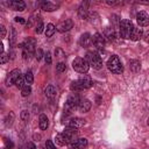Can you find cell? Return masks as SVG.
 I'll list each match as a JSON object with an SVG mask.
<instances>
[{
    "label": "cell",
    "instance_id": "f546056e",
    "mask_svg": "<svg viewBox=\"0 0 149 149\" xmlns=\"http://www.w3.org/2000/svg\"><path fill=\"white\" fill-rule=\"evenodd\" d=\"M13 121H14V114L10 112V113L6 116V119H5V125H6L7 127H9V126H12Z\"/></svg>",
    "mask_w": 149,
    "mask_h": 149
},
{
    "label": "cell",
    "instance_id": "7c38bea8",
    "mask_svg": "<svg viewBox=\"0 0 149 149\" xmlns=\"http://www.w3.org/2000/svg\"><path fill=\"white\" fill-rule=\"evenodd\" d=\"M78 16L79 19L84 20L88 16V1H83L78 7Z\"/></svg>",
    "mask_w": 149,
    "mask_h": 149
},
{
    "label": "cell",
    "instance_id": "30bf717a",
    "mask_svg": "<svg viewBox=\"0 0 149 149\" xmlns=\"http://www.w3.org/2000/svg\"><path fill=\"white\" fill-rule=\"evenodd\" d=\"M20 76H21V71H20L19 69H14V70H12V71L8 73V76L6 77V85L9 86V85L15 84L16 79H17Z\"/></svg>",
    "mask_w": 149,
    "mask_h": 149
},
{
    "label": "cell",
    "instance_id": "74e56055",
    "mask_svg": "<svg viewBox=\"0 0 149 149\" xmlns=\"http://www.w3.org/2000/svg\"><path fill=\"white\" fill-rule=\"evenodd\" d=\"M44 59H45V63H47V64H51V55H50L49 51L44 55Z\"/></svg>",
    "mask_w": 149,
    "mask_h": 149
},
{
    "label": "cell",
    "instance_id": "484cf974",
    "mask_svg": "<svg viewBox=\"0 0 149 149\" xmlns=\"http://www.w3.org/2000/svg\"><path fill=\"white\" fill-rule=\"evenodd\" d=\"M24 80L27 81L28 85L33 84V81H34V76H33V72H31L30 70L26 72V74H24Z\"/></svg>",
    "mask_w": 149,
    "mask_h": 149
},
{
    "label": "cell",
    "instance_id": "60d3db41",
    "mask_svg": "<svg viewBox=\"0 0 149 149\" xmlns=\"http://www.w3.org/2000/svg\"><path fill=\"white\" fill-rule=\"evenodd\" d=\"M3 141H5V143H6V147H7L8 149H12V148H13V146H14V144H13V142H12V141H8L7 139H5Z\"/></svg>",
    "mask_w": 149,
    "mask_h": 149
},
{
    "label": "cell",
    "instance_id": "ffe728a7",
    "mask_svg": "<svg viewBox=\"0 0 149 149\" xmlns=\"http://www.w3.org/2000/svg\"><path fill=\"white\" fill-rule=\"evenodd\" d=\"M38 125H40V128H41L42 130H44V129L48 128L49 121H48V118H47L45 114H41V115H40V118H38Z\"/></svg>",
    "mask_w": 149,
    "mask_h": 149
},
{
    "label": "cell",
    "instance_id": "f35d334b",
    "mask_svg": "<svg viewBox=\"0 0 149 149\" xmlns=\"http://www.w3.org/2000/svg\"><path fill=\"white\" fill-rule=\"evenodd\" d=\"M0 33H1V35H0V36H1V38H3V37L6 36V28H5V26H3V24H1V26H0Z\"/></svg>",
    "mask_w": 149,
    "mask_h": 149
},
{
    "label": "cell",
    "instance_id": "ba28073f",
    "mask_svg": "<svg viewBox=\"0 0 149 149\" xmlns=\"http://www.w3.org/2000/svg\"><path fill=\"white\" fill-rule=\"evenodd\" d=\"M79 102H80V98L72 93L71 95H69V98L66 99V102H65V111L66 112H71V111H74L78 106H79Z\"/></svg>",
    "mask_w": 149,
    "mask_h": 149
},
{
    "label": "cell",
    "instance_id": "603a6c76",
    "mask_svg": "<svg viewBox=\"0 0 149 149\" xmlns=\"http://www.w3.org/2000/svg\"><path fill=\"white\" fill-rule=\"evenodd\" d=\"M41 7H42V9L45 10V12H52V10L56 9V6H55L52 2H50V1H44V2H42V3H41Z\"/></svg>",
    "mask_w": 149,
    "mask_h": 149
},
{
    "label": "cell",
    "instance_id": "2e32d148",
    "mask_svg": "<svg viewBox=\"0 0 149 149\" xmlns=\"http://www.w3.org/2000/svg\"><path fill=\"white\" fill-rule=\"evenodd\" d=\"M68 125L69 127H72V128H79L85 125V120L81 118H71L68 121Z\"/></svg>",
    "mask_w": 149,
    "mask_h": 149
},
{
    "label": "cell",
    "instance_id": "3957f363",
    "mask_svg": "<svg viewBox=\"0 0 149 149\" xmlns=\"http://www.w3.org/2000/svg\"><path fill=\"white\" fill-rule=\"evenodd\" d=\"M35 45H36V41L34 38H31V37H28L24 41V43L20 45L22 48V50H23V54L22 55H23V58L24 59H29L30 56L34 55V52H35Z\"/></svg>",
    "mask_w": 149,
    "mask_h": 149
},
{
    "label": "cell",
    "instance_id": "f6af8a7d",
    "mask_svg": "<svg viewBox=\"0 0 149 149\" xmlns=\"http://www.w3.org/2000/svg\"><path fill=\"white\" fill-rule=\"evenodd\" d=\"M15 22H19V23H22V24H23L26 21H24L23 17H19V16H16V17H15Z\"/></svg>",
    "mask_w": 149,
    "mask_h": 149
},
{
    "label": "cell",
    "instance_id": "1f68e13d",
    "mask_svg": "<svg viewBox=\"0 0 149 149\" xmlns=\"http://www.w3.org/2000/svg\"><path fill=\"white\" fill-rule=\"evenodd\" d=\"M65 69H66V65H65L64 62H58V63H57V65H56V71H57L58 73L64 72Z\"/></svg>",
    "mask_w": 149,
    "mask_h": 149
},
{
    "label": "cell",
    "instance_id": "d4e9b609",
    "mask_svg": "<svg viewBox=\"0 0 149 149\" xmlns=\"http://www.w3.org/2000/svg\"><path fill=\"white\" fill-rule=\"evenodd\" d=\"M56 31V27L52 24V23H49L47 24V28H45V36L47 37H51Z\"/></svg>",
    "mask_w": 149,
    "mask_h": 149
},
{
    "label": "cell",
    "instance_id": "f1b7e54d",
    "mask_svg": "<svg viewBox=\"0 0 149 149\" xmlns=\"http://www.w3.org/2000/svg\"><path fill=\"white\" fill-rule=\"evenodd\" d=\"M30 93H31V87H30V85H24V86L21 88V94H22V97H28Z\"/></svg>",
    "mask_w": 149,
    "mask_h": 149
},
{
    "label": "cell",
    "instance_id": "8fae6325",
    "mask_svg": "<svg viewBox=\"0 0 149 149\" xmlns=\"http://www.w3.org/2000/svg\"><path fill=\"white\" fill-rule=\"evenodd\" d=\"M136 21H137L139 26L147 27V26H149V15L144 10H140L136 14Z\"/></svg>",
    "mask_w": 149,
    "mask_h": 149
},
{
    "label": "cell",
    "instance_id": "83f0119b",
    "mask_svg": "<svg viewBox=\"0 0 149 149\" xmlns=\"http://www.w3.org/2000/svg\"><path fill=\"white\" fill-rule=\"evenodd\" d=\"M16 41V31L13 27H10V35H9V44L13 45Z\"/></svg>",
    "mask_w": 149,
    "mask_h": 149
},
{
    "label": "cell",
    "instance_id": "e0dca14e",
    "mask_svg": "<svg viewBox=\"0 0 149 149\" xmlns=\"http://www.w3.org/2000/svg\"><path fill=\"white\" fill-rule=\"evenodd\" d=\"M91 106H92V104H91V101L88 99H80L78 108H79V111L81 113H86V112H88L91 109Z\"/></svg>",
    "mask_w": 149,
    "mask_h": 149
},
{
    "label": "cell",
    "instance_id": "7bdbcfd3",
    "mask_svg": "<svg viewBox=\"0 0 149 149\" xmlns=\"http://www.w3.org/2000/svg\"><path fill=\"white\" fill-rule=\"evenodd\" d=\"M34 22H35V16H31V17L29 19V21H28V23H27V26H28V27H31Z\"/></svg>",
    "mask_w": 149,
    "mask_h": 149
},
{
    "label": "cell",
    "instance_id": "d6986e66",
    "mask_svg": "<svg viewBox=\"0 0 149 149\" xmlns=\"http://www.w3.org/2000/svg\"><path fill=\"white\" fill-rule=\"evenodd\" d=\"M142 36H143V30H142V28H140V27H134V30H133V33H132L130 40H132V41H139Z\"/></svg>",
    "mask_w": 149,
    "mask_h": 149
},
{
    "label": "cell",
    "instance_id": "d6a6232c",
    "mask_svg": "<svg viewBox=\"0 0 149 149\" xmlns=\"http://www.w3.org/2000/svg\"><path fill=\"white\" fill-rule=\"evenodd\" d=\"M23 83H24V78H23L22 76H20V77L16 79V81H15V86L19 87V88H22V87L24 86Z\"/></svg>",
    "mask_w": 149,
    "mask_h": 149
},
{
    "label": "cell",
    "instance_id": "cb8c5ba5",
    "mask_svg": "<svg viewBox=\"0 0 149 149\" xmlns=\"http://www.w3.org/2000/svg\"><path fill=\"white\" fill-rule=\"evenodd\" d=\"M105 36L109 40V41H113L115 38V31H114V28H111V27H107L105 29Z\"/></svg>",
    "mask_w": 149,
    "mask_h": 149
},
{
    "label": "cell",
    "instance_id": "6da1fadb",
    "mask_svg": "<svg viewBox=\"0 0 149 149\" xmlns=\"http://www.w3.org/2000/svg\"><path fill=\"white\" fill-rule=\"evenodd\" d=\"M92 86V80L88 76H81L80 78H78L77 80L72 81L71 85H70V88L72 91H83V90H86L88 87Z\"/></svg>",
    "mask_w": 149,
    "mask_h": 149
},
{
    "label": "cell",
    "instance_id": "8d00e7d4",
    "mask_svg": "<svg viewBox=\"0 0 149 149\" xmlns=\"http://www.w3.org/2000/svg\"><path fill=\"white\" fill-rule=\"evenodd\" d=\"M45 148H47V149H56V147H55V144L52 143L51 140H47V142H45Z\"/></svg>",
    "mask_w": 149,
    "mask_h": 149
},
{
    "label": "cell",
    "instance_id": "ab89813d",
    "mask_svg": "<svg viewBox=\"0 0 149 149\" xmlns=\"http://www.w3.org/2000/svg\"><path fill=\"white\" fill-rule=\"evenodd\" d=\"M42 57H43V51L41 49H37V51H36V59L40 61Z\"/></svg>",
    "mask_w": 149,
    "mask_h": 149
},
{
    "label": "cell",
    "instance_id": "e575fe53",
    "mask_svg": "<svg viewBox=\"0 0 149 149\" xmlns=\"http://www.w3.org/2000/svg\"><path fill=\"white\" fill-rule=\"evenodd\" d=\"M8 61H9V56H8L7 54L2 52L1 56H0V63H1V64H5V63H7Z\"/></svg>",
    "mask_w": 149,
    "mask_h": 149
},
{
    "label": "cell",
    "instance_id": "44dd1931",
    "mask_svg": "<svg viewBox=\"0 0 149 149\" xmlns=\"http://www.w3.org/2000/svg\"><path fill=\"white\" fill-rule=\"evenodd\" d=\"M87 146V140L86 139H78L74 143L70 144V147H73V148H78V149H84L85 147Z\"/></svg>",
    "mask_w": 149,
    "mask_h": 149
},
{
    "label": "cell",
    "instance_id": "4316f807",
    "mask_svg": "<svg viewBox=\"0 0 149 149\" xmlns=\"http://www.w3.org/2000/svg\"><path fill=\"white\" fill-rule=\"evenodd\" d=\"M55 140H56V143H57L58 146H65V144H66L63 134H57V135L55 136Z\"/></svg>",
    "mask_w": 149,
    "mask_h": 149
},
{
    "label": "cell",
    "instance_id": "8992f818",
    "mask_svg": "<svg viewBox=\"0 0 149 149\" xmlns=\"http://www.w3.org/2000/svg\"><path fill=\"white\" fill-rule=\"evenodd\" d=\"M86 59H87L90 66H92L93 69L99 70V69L102 68V59H101V57H100L97 52L88 51V52L86 54Z\"/></svg>",
    "mask_w": 149,
    "mask_h": 149
},
{
    "label": "cell",
    "instance_id": "b9f144b4",
    "mask_svg": "<svg viewBox=\"0 0 149 149\" xmlns=\"http://www.w3.org/2000/svg\"><path fill=\"white\" fill-rule=\"evenodd\" d=\"M26 149H36V147H35V144L33 142H28L26 144Z\"/></svg>",
    "mask_w": 149,
    "mask_h": 149
},
{
    "label": "cell",
    "instance_id": "4fadbf2b",
    "mask_svg": "<svg viewBox=\"0 0 149 149\" xmlns=\"http://www.w3.org/2000/svg\"><path fill=\"white\" fill-rule=\"evenodd\" d=\"M92 42H93V45L99 49V50H102L104 47H105V38L102 37V35H100L99 33L94 34V36L92 37Z\"/></svg>",
    "mask_w": 149,
    "mask_h": 149
},
{
    "label": "cell",
    "instance_id": "ee69618b",
    "mask_svg": "<svg viewBox=\"0 0 149 149\" xmlns=\"http://www.w3.org/2000/svg\"><path fill=\"white\" fill-rule=\"evenodd\" d=\"M106 3H107V5H109V6H114V5H118L119 2H118V1H115V0H112V1H111V0H107V1H106Z\"/></svg>",
    "mask_w": 149,
    "mask_h": 149
},
{
    "label": "cell",
    "instance_id": "9c48e42d",
    "mask_svg": "<svg viewBox=\"0 0 149 149\" xmlns=\"http://www.w3.org/2000/svg\"><path fill=\"white\" fill-rule=\"evenodd\" d=\"M72 27H73V21L71 19H65L56 26V30H58L59 33H65V31H69Z\"/></svg>",
    "mask_w": 149,
    "mask_h": 149
},
{
    "label": "cell",
    "instance_id": "ac0fdd59",
    "mask_svg": "<svg viewBox=\"0 0 149 149\" xmlns=\"http://www.w3.org/2000/svg\"><path fill=\"white\" fill-rule=\"evenodd\" d=\"M44 93H45V97L49 98V99H54L56 98V94H57V90L54 85H48L44 90Z\"/></svg>",
    "mask_w": 149,
    "mask_h": 149
},
{
    "label": "cell",
    "instance_id": "bcb514c9",
    "mask_svg": "<svg viewBox=\"0 0 149 149\" xmlns=\"http://www.w3.org/2000/svg\"><path fill=\"white\" fill-rule=\"evenodd\" d=\"M143 37H144V41H146L147 43H149V33H146V34L143 35Z\"/></svg>",
    "mask_w": 149,
    "mask_h": 149
},
{
    "label": "cell",
    "instance_id": "7dc6e473",
    "mask_svg": "<svg viewBox=\"0 0 149 149\" xmlns=\"http://www.w3.org/2000/svg\"><path fill=\"white\" fill-rule=\"evenodd\" d=\"M69 149H78V148H73V147H70Z\"/></svg>",
    "mask_w": 149,
    "mask_h": 149
},
{
    "label": "cell",
    "instance_id": "4dcf8cb0",
    "mask_svg": "<svg viewBox=\"0 0 149 149\" xmlns=\"http://www.w3.org/2000/svg\"><path fill=\"white\" fill-rule=\"evenodd\" d=\"M55 55H56V57L59 58V59H65V57H66L65 52H64L61 48H57V49L55 50Z\"/></svg>",
    "mask_w": 149,
    "mask_h": 149
},
{
    "label": "cell",
    "instance_id": "9a60e30c",
    "mask_svg": "<svg viewBox=\"0 0 149 149\" xmlns=\"http://www.w3.org/2000/svg\"><path fill=\"white\" fill-rule=\"evenodd\" d=\"M92 43H93V42H92V36H91L88 33L83 34V35L80 36V38H79V44H80L81 47H84V48L90 47Z\"/></svg>",
    "mask_w": 149,
    "mask_h": 149
},
{
    "label": "cell",
    "instance_id": "5b68a950",
    "mask_svg": "<svg viewBox=\"0 0 149 149\" xmlns=\"http://www.w3.org/2000/svg\"><path fill=\"white\" fill-rule=\"evenodd\" d=\"M72 68H73L74 71H77L79 73H86L88 71V69H90V64H88L86 58L77 57L72 62Z\"/></svg>",
    "mask_w": 149,
    "mask_h": 149
},
{
    "label": "cell",
    "instance_id": "d590c367",
    "mask_svg": "<svg viewBox=\"0 0 149 149\" xmlns=\"http://www.w3.org/2000/svg\"><path fill=\"white\" fill-rule=\"evenodd\" d=\"M20 116H21V119L23 120V121H28V119H29V113H28V111H22L21 112V114H20Z\"/></svg>",
    "mask_w": 149,
    "mask_h": 149
},
{
    "label": "cell",
    "instance_id": "7402d4cb",
    "mask_svg": "<svg viewBox=\"0 0 149 149\" xmlns=\"http://www.w3.org/2000/svg\"><path fill=\"white\" fill-rule=\"evenodd\" d=\"M129 68H130V70H132L133 72H139L140 69H141V63H140V61H137V59H130V62H129Z\"/></svg>",
    "mask_w": 149,
    "mask_h": 149
},
{
    "label": "cell",
    "instance_id": "52a82bcc",
    "mask_svg": "<svg viewBox=\"0 0 149 149\" xmlns=\"http://www.w3.org/2000/svg\"><path fill=\"white\" fill-rule=\"evenodd\" d=\"M64 139H65V142L66 144H72L74 143L77 140H78V132H77V128H72V127H68L64 129V132L62 133Z\"/></svg>",
    "mask_w": 149,
    "mask_h": 149
},
{
    "label": "cell",
    "instance_id": "7a4b0ae2",
    "mask_svg": "<svg viewBox=\"0 0 149 149\" xmlns=\"http://www.w3.org/2000/svg\"><path fill=\"white\" fill-rule=\"evenodd\" d=\"M119 28H120V36L125 40H128L132 36V33L134 30V24L132 23L130 20H121L120 21V24H119Z\"/></svg>",
    "mask_w": 149,
    "mask_h": 149
},
{
    "label": "cell",
    "instance_id": "c3c4849f",
    "mask_svg": "<svg viewBox=\"0 0 149 149\" xmlns=\"http://www.w3.org/2000/svg\"><path fill=\"white\" fill-rule=\"evenodd\" d=\"M147 123H148V126H149V118H148V120H147Z\"/></svg>",
    "mask_w": 149,
    "mask_h": 149
},
{
    "label": "cell",
    "instance_id": "277c9868",
    "mask_svg": "<svg viewBox=\"0 0 149 149\" xmlns=\"http://www.w3.org/2000/svg\"><path fill=\"white\" fill-rule=\"evenodd\" d=\"M107 68L113 73H121L123 71L122 63H121L120 58L116 55H113V56H111L108 58V61H107Z\"/></svg>",
    "mask_w": 149,
    "mask_h": 149
},
{
    "label": "cell",
    "instance_id": "5bb4252c",
    "mask_svg": "<svg viewBox=\"0 0 149 149\" xmlns=\"http://www.w3.org/2000/svg\"><path fill=\"white\" fill-rule=\"evenodd\" d=\"M8 6L13 9V10H17V12H23L26 9V3L21 0H13L8 2Z\"/></svg>",
    "mask_w": 149,
    "mask_h": 149
},
{
    "label": "cell",
    "instance_id": "836d02e7",
    "mask_svg": "<svg viewBox=\"0 0 149 149\" xmlns=\"http://www.w3.org/2000/svg\"><path fill=\"white\" fill-rule=\"evenodd\" d=\"M43 29H44V24H43V22L42 21H40L37 24H36V28H35V31L37 33V34H41L42 31H43Z\"/></svg>",
    "mask_w": 149,
    "mask_h": 149
}]
</instances>
